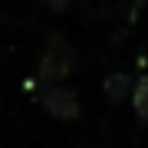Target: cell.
<instances>
[{
	"label": "cell",
	"mask_w": 148,
	"mask_h": 148,
	"mask_svg": "<svg viewBox=\"0 0 148 148\" xmlns=\"http://www.w3.org/2000/svg\"><path fill=\"white\" fill-rule=\"evenodd\" d=\"M76 69V49L66 36H53L46 40V49H43V59H40V69H36V79L40 86H59L66 82V76H73Z\"/></svg>",
	"instance_id": "obj_1"
},
{
	"label": "cell",
	"mask_w": 148,
	"mask_h": 148,
	"mask_svg": "<svg viewBox=\"0 0 148 148\" xmlns=\"http://www.w3.org/2000/svg\"><path fill=\"white\" fill-rule=\"evenodd\" d=\"M40 106L46 109L53 119H59V122H73V119H79V112H82L79 92H76L73 86H66V82L43 86L40 89Z\"/></svg>",
	"instance_id": "obj_2"
},
{
	"label": "cell",
	"mask_w": 148,
	"mask_h": 148,
	"mask_svg": "<svg viewBox=\"0 0 148 148\" xmlns=\"http://www.w3.org/2000/svg\"><path fill=\"white\" fill-rule=\"evenodd\" d=\"M132 86H135V82L128 79L125 73H109L102 89H106V99L112 102V106H119V102H125L128 95H132Z\"/></svg>",
	"instance_id": "obj_3"
},
{
	"label": "cell",
	"mask_w": 148,
	"mask_h": 148,
	"mask_svg": "<svg viewBox=\"0 0 148 148\" xmlns=\"http://www.w3.org/2000/svg\"><path fill=\"white\" fill-rule=\"evenodd\" d=\"M128 99H132L135 115H138V119H142L145 125H148V76H142V79L132 86V95H128Z\"/></svg>",
	"instance_id": "obj_4"
}]
</instances>
